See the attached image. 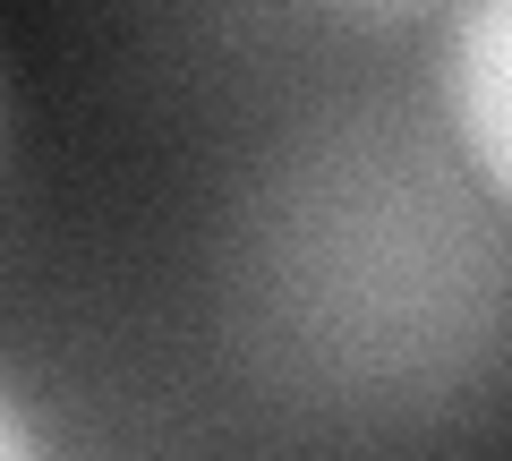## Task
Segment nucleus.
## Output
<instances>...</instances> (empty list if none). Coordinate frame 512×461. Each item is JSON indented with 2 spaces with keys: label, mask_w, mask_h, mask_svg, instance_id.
<instances>
[{
  "label": "nucleus",
  "mask_w": 512,
  "mask_h": 461,
  "mask_svg": "<svg viewBox=\"0 0 512 461\" xmlns=\"http://www.w3.org/2000/svg\"><path fill=\"white\" fill-rule=\"evenodd\" d=\"M436 94L461 171L512 214V0H461L453 9Z\"/></svg>",
  "instance_id": "obj_1"
},
{
  "label": "nucleus",
  "mask_w": 512,
  "mask_h": 461,
  "mask_svg": "<svg viewBox=\"0 0 512 461\" xmlns=\"http://www.w3.org/2000/svg\"><path fill=\"white\" fill-rule=\"evenodd\" d=\"M333 18H359V26H419V18H453L461 0H316Z\"/></svg>",
  "instance_id": "obj_2"
}]
</instances>
